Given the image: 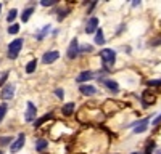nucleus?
<instances>
[{
  "label": "nucleus",
  "instance_id": "nucleus-1",
  "mask_svg": "<svg viewBox=\"0 0 161 154\" xmlns=\"http://www.w3.org/2000/svg\"><path fill=\"white\" fill-rule=\"evenodd\" d=\"M21 48H23V38H16V40L10 42V45H8V58L15 59L19 55Z\"/></svg>",
  "mask_w": 161,
  "mask_h": 154
},
{
  "label": "nucleus",
  "instance_id": "nucleus-33",
  "mask_svg": "<svg viewBox=\"0 0 161 154\" xmlns=\"http://www.w3.org/2000/svg\"><path fill=\"white\" fill-rule=\"evenodd\" d=\"M0 11H2V3H0Z\"/></svg>",
  "mask_w": 161,
  "mask_h": 154
},
{
  "label": "nucleus",
  "instance_id": "nucleus-8",
  "mask_svg": "<svg viewBox=\"0 0 161 154\" xmlns=\"http://www.w3.org/2000/svg\"><path fill=\"white\" fill-rule=\"evenodd\" d=\"M24 117H26V122H32L36 119V106L32 105L31 101L28 103V111H26Z\"/></svg>",
  "mask_w": 161,
  "mask_h": 154
},
{
  "label": "nucleus",
  "instance_id": "nucleus-32",
  "mask_svg": "<svg viewBox=\"0 0 161 154\" xmlns=\"http://www.w3.org/2000/svg\"><path fill=\"white\" fill-rule=\"evenodd\" d=\"M130 154H145V152H130Z\"/></svg>",
  "mask_w": 161,
  "mask_h": 154
},
{
  "label": "nucleus",
  "instance_id": "nucleus-24",
  "mask_svg": "<svg viewBox=\"0 0 161 154\" xmlns=\"http://www.w3.org/2000/svg\"><path fill=\"white\" fill-rule=\"evenodd\" d=\"M150 87H161V79H155V80H148L147 82Z\"/></svg>",
  "mask_w": 161,
  "mask_h": 154
},
{
  "label": "nucleus",
  "instance_id": "nucleus-4",
  "mask_svg": "<svg viewBox=\"0 0 161 154\" xmlns=\"http://www.w3.org/2000/svg\"><path fill=\"white\" fill-rule=\"evenodd\" d=\"M155 101H156V96H155L153 92H150V90H145V92L142 93V105H143L145 108L152 106Z\"/></svg>",
  "mask_w": 161,
  "mask_h": 154
},
{
  "label": "nucleus",
  "instance_id": "nucleus-23",
  "mask_svg": "<svg viewBox=\"0 0 161 154\" xmlns=\"http://www.w3.org/2000/svg\"><path fill=\"white\" fill-rule=\"evenodd\" d=\"M155 143H153V141H150V143H148V146H147V149H145V154H152L153 151H155Z\"/></svg>",
  "mask_w": 161,
  "mask_h": 154
},
{
  "label": "nucleus",
  "instance_id": "nucleus-3",
  "mask_svg": "<svg viewBox=\"0 0 161 154\" xmlns=\"http://www.w3.org/2000/svg\"><path fill=\"white\" fill-rule=\"evenodd\" d=\"M100 58L103 59L105 64H114L116 61V51L111 50V48H105L100 51Z\"/></svg>",
  "mask_w": 161,
  "mask_h": 154
},
{
  "label": "nucleus",
  "instance_id": "nucleus-21",
  "mask_svg": "<svg viewBox=\"0 0 161 154\" xmlns=\"http://www.w3.org/2000/svg\"><path fill=\"white\" fill-rule=\"evenodd\" d=\"M16 15H18V11H16L15 8H13V10H10V11H8V16H7L8 23H11L13 19H15V18H16Z\"/></svg>",
  "mask_w": 161,
  "mask_h": 154
},
{
  "label": "nucleus",
  "instance_id": "nucleus-30",
  "mask_svg": "<svg viewBox=\"0 0 161 154\" xmlns=\"http://www.w3.org/2000/svg\"><path fill=\"white\" fill-rule=\"evenodd\" d=\"M159 122H161V114H159V116H158V117H156V119H155V121L152 122V125H158Z\"/></svg>",
  "mask_w": 161,
  "mask_h": 154
},
{
  "label": "nucleus",
  "instance_id": "nucleus-27",
  "mask_svg": "<svg viewBox=\"0 0 161 154\" xmlns=\"http://www.w3.org/2000/svg\"><path fill=\"white\" fill-rule=\"evenodd\" d=\"M40 3H42L44 7H52V5H55L57 2H55V0H42Z\"/></svg>",
  "mask_w": 161,
  "mask_h": 154
},
{
  "label": "nucleus",
  "instance_id": "nucleus-25",
  "mask_svg": "<svg viewBox=\"0 0 161 154\" xmlns=\"http://www.w3.org/2000/svg\"><path fill=\"white\" fill-rule=\"evenodd\" d=\"M48 31H50V26H45V28L42 29V32H40V34L37 35V38H39V40H42V38H44V35H45Z\"/></svg>",
  "mask_w": 161,
  "mask_h": 154
},
{
  "label": "nucleus",
  "instance_id": "nucleus-5",
  "mask_svg": "<svg viewBox=\"0 0 161 154\" xmlns=\"http://www.w3.org/2000/svg\"><path fill=\"white\" fill-rule=\"evenodd\" d=\"M66 55H68V58H76L79 55V42H77V38H73L69 47H68V51H66Z\"/></svg>",
  "mask_w": 161,
  "mask_h": 154
},
{
  "label": "nucleus",
  "instance_id": "nucleus-22",
  "mask_svg": "<svg viewBox=\"0 0 161 154\" xmlns=\"http://www.w3.org/2000/svg\"><path fill=\"white\" fill-rule=\"evenodd\" d=\"M18 31H19V26L18 24H11L10 28H8V32L10 34H18Z\"/></svg>",
  "mask_w": 161,
  "mask_h": 154
},
{
  "label": "nucleus",
  "instance_id": "nucleus-28",
  "mask_svg": "<svg viewBox=\"0 0 161 154\" xmlns=\"http://www.w3.org/2000/svg\"><path fill=\"white\" fill-rule=\"evenodd\" d=\"M7 114V105H0V119Z\"/></svg>",
  "mask_w": 161,
  "mask_h": 154
},
{
  "label": "nucleus",
  "instance_id": "nucleus-6",
  "mask_svg": "<svg viewBox=\"0 0 161 154\" xmlns=\"http://www.w3.org/2000/svg\"><path fill=\"white\" fill-rule=\"evenodd\" d=\"M147 128H148V117L147 119H140V122H136L134 124V133H143L147 132Z\"/></svg>",
  "mask_w": 161,
  "mask_h": 154
},
{
  "label": "nucleus",
  "instance_id": "nucleus-2",
  "mask_svg": "<svg viewBox=\"0 0 161 154\" xmlns=\"http://www.w3.org/2000/svg\"><path fill=\"white\" fill-rule=\"evenodd\" d=\"M121 108H123V103H118V101L108 100V101H105V105H103L102 111H103L105 116H111V114H114L116 111H119Z\"/></svg>",
  "mask_w": 161,
  "mask_h": 154
},
{
  "label": "nucleus",
  "instance_id": "nucleus-16",
  "mask_svg": "<svg viewBox=\"0 0 161 154\" xmlns=\"http://www.w3.org/2000/svg\"><path fill=\"white\" fill-rule=\"evenodd\" d=\"M95 44H98V45H103V44H105V35H103V31H102V29H97Z\"/></svg>",
  "mask_w": 161,
  "mask_h": 154
},
{
  "label": "nucleus",
  "instance_id": "nucleus-9",
  "mask_svg": "<svg viewBox=\"0 0 161 154\" xmlns=\"http://www.w3.org/2000/svg\"><path fill=\"white\" fill-rule=\"evenodd\" d=\"M79 92L86 95V96H92V95H95L97 93V88L93 87V85H80L79 87Z\"/></svg>",
  "mask_w": 161,
  "mask_h": 154
},
{
  "label": "nucleus",
  "instance_id": "nucleus-17",
  "mask_svg": "<svg viewBox=\"0 0 161 154\" xmlns=\"http://www.w3.org/2000/svg\"><path fill=\"white\" fill-rule=\"evenodd\" d=\"M32 13H34V8H32V7H29V8H26V10L23 11V16H21L23 23H26V21H28V19H29V16L32 15Z\"/></svg>",
  "mask_w": 161,
  "mask_h": 154
},
{
  "label": "nucleus",
  "instance_id": "nucleus-10",
  "mask_svg": "<svg viewBox=\"0 0 161 154\" xmlns=\"http://www.w3.org/2000/svg\"><path fill=\"white\" fill-rule=\"evenodd\" d=\"M58 56H60L58 51H47V53L44 55V58H42V61H44L45 64H50V63H53V61H57Z\"/></svg>",
  "mask_w": 161,
  "mask_h": 154
},
{
  "label": "nucleus",
  "instance_id": "nucleus-26",
  "mask_svg": "<svg viewBox=\"0 0 161 154\" xmlns=\"http://www.w3.org/2000/svg\"><path fill=\"white\" fill-rule=\"evenodd\" d=\"M8 143H11V138L10 136H2V138H0V145H8Z\"/></svg>",
  "mask_w": 161,
  "mask_h": 154
},
{
  "label": "nucleus",
  "instance_id": "nucleus-15",
  "mask_svg": "<svg viewBox=\"0 0 161 154\" xmlns=\"http://www.w3.org/2000/svg\"><path fill=\"white\" fill-rule=\"evenodd\" d=\"M92 79V72L90 71H84V72H80L79 75H77V82H87V80H90Z\"/></svg>",
  "mask_w": 161,
  "mask_h": 154
},
{
  "label": "nucleus",
  "instance_id": "nucleus-12",
  "mask_svg": "<svg viewBox=\"0 0 161 154\" xmlns=\"http://www.w3.org/2000/svg\"><path fill=\"white\" fill-rule=\"evenodd\" d=\"M13 92H15V87H13V85H7V87L2 90L0 96H2V100H10V98L13 96Z\"/></svg>",
  "mask_w": 161,
  "mask_h": 154
},
{
  "label": "nucleus",
  "instance_id": "nucleus-13",
  "mask_svg": "<svg viewBox=\"0 0 161 154\" xmlns=\"http://www.w3.org/2000/svg\"><path fill=\"white\" fill-rule=\"evenodd\" d=\"M23 145H24V135H23V133H19L18 140H16L15 143L11 145V148H10V149H11L13 152H16V151H19V149L23 148Z\"/></svg>",
  "mask_w": 161,
  "mask_h": 154
},
{
  "label": "nucleus",
  "instance_id": "nucleus-31",
  "mask_svg": "<svg viewBox=\"0 0 161 154\" xmlns=\"http://www.w3.org/2000/svg\"><path fill=\"white\" fill-rule=\"evenodd\" d=\"M5 80H7V74H3V77H2V80H0V85H2V84H3Z\"/></svg>",
  "mask_w": 161,
  "mask_h": 154
},
{
  "label": "nucleus",
  "instance_id": "nucleus-29",
  "mask_svg": "<svg viewBox=\"0 0 161 154\" xmlns=\"http://www.w3.org/2000/svg\"><path fill=\"white\" fill-rule=\"evenodd\" d=\"M55 95H57L58 98H63V96H64V92H63V88H57V90H55Z\"/></svg>",
  "mask_w": 161,
  "mask_h": 154
},
{
  "label": "nucleus",
  "instance_id": "nucleus-18",
  "mask_svg": "<svg viewBox=\"0 0 161 154\" xmlns=\"http://www.w3.org/2000/svg\"><path fill=\"white\" fill-rule=\"evenodd\" d=\"M47 146H48L47 140H39L37 143H36V149H37V151H44V149H45Z\"/></svg>",
  "mask_w": 161,
  "mask_h": 154
},
{
  "label": "nucleus",
  "instance_id": "nucleus-11",
  "mask_svg": "<svg viewBox=\"0 0 161 154\" xmlns=\"http://www.w3.org/2000/svg\"><path fill=\"white\" fill-rule=\"evenodd\" d=\"M100 80L103 82V85L106 88H110L111 92H118V90H119V85H118L116 80H110V79H100Z\"/></svg>",
  "mask_w": 161,
  "mask_h": 154
},
{
  "label": "nucleus",
  "instance_id": "nucleus-19",
  "mask_svg": "<svg viewBox=\"0 0 161 154\" xmlns=\"http://www.w3.org/2000/svg\"><path fill=\"white\" fill-rule=\"evenodd\" d=\"M36 68H37V61H36V59H32V61H29V63H28V66H26V72H29V74H31V72H34V71H36Z\"/></svg>",
  "mask_w": 161,
  "mask_h": 154
},
{
  "label": "nucleus",
  "instance_id": "nucleus-20",
  "mask_svg": "<svg viewBox=\"0 0 161 154\" xmlns=\"http://www.w3.org/2000/svg\"><path fill=\"white\" fill-rule=\"evenodd\" d=\"M48 119H52V114H45V116H44L42 119H39V121H36V124H34V125H36V127H40V124H44V122H47Z\"/></svg>",
  "mask_w": 161,
  "mask_h": 154
},
{
  "label": "nucleus",
  "instance_id": "nucleus-14",
  "mask_svg": "<svg viewBox=\"0 0 161 154\" xmlns=\"http://www.w3.org/2000/svg\"><path fill=\"white\" fill-rule=\"evenodd\" d=\"M74 109H76V105L74 103H68V105H64L63 106V114L64 116H71V114H74Z\"/></svg>",
  "mask_w": 161,
  "mask_h": 154
},
{
  "label": "nucleus",
  "instance_id": "nucleus-7",
  "mask_svg": "<svg viewBox=\"0 0 161 154\" xmlns=\"http://www.w3.org/2000/svg\"><path fill=\"white\" fill-rule=\"evenodd\" d=\"M98 29V18H90L89 21H87V24H86V32L87 34H92V32H95Z\"/></svg>",
  "mask_w": 161,
  "mask_h": 154
},
{
  "label": "nucleus",
  "instance_id": "nucleus-34",
  "mask_svg": "<svg viewBox=\"0 0 161 154\" xmlns=\"http://www.w3.org/2000/svg\"><path fill=\"white\" fill-rule=\"evenodd\" d=\"M156 154H161V149H159V151H158V152H156Z\"/></svg>",
  "mask_w": 161,
  "mask_h": 154
}]
</instances>
